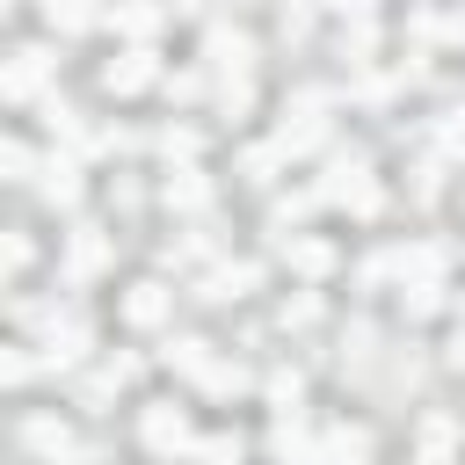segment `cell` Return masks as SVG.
I'll return each mask as SVG.
<instances>
[{
	"mask_svg": "<svg viewBox=\"0 0 465 465\" xmlns=\"http://www.w3.org/2000/svg\"><path fill=\"white\" fill-rule=\"evenodd\" d=\"M0 167H7V182H29V174H36V153H29L22 138H7V145H0Z\"/></svg>",
	"mask_w": 465,
	"mask_h": 465,
	"instance_id": "obj_11",
	"label": "cell"
},
{
	"mask_svg": "<svg viewBox=\"0 0 465 465\" xmlns=\"http://www.w3.org/2000/svg\"><path fill=\"white\" fill-rule=\"evenodd\" d=\"M102 87H109V94H138V87H153V51H116V58L102 65Z\"/></svg>",
	"mask_w": 465,
	"mask_h": 465,
	"instance_id": "obj_5",
	"label": "cell"
},
{
	"mask_svg": "<svg viewBox=\"0 0 465 465\" xmlns=\"http://www.w3.org/2000/svg\"><path fill=\"white\" fill-rule=\"evenodd\" d=\"M44 196L51 203H80V160L73 153H51L44 160Z\"/></svg>",
	"mask_w": 465,
	"mask_h": 465,
	"instance_id": "obj_8",
	"label": "cell"
},
{
	"mask_svg": "<svg viewBox=\"0 0 465 465\" xmlns=\"http://www.w3.org/2000/svg\"><path fill=\"white\" fill-rule=\"evenodd\" d=\"M196 465H240L247 458V436H232V429H218V436H196V450H189Z\"/></svg>",
	"mask_w": 465,
	"mask_h": 465,
	"instance_id": "obj_10",
	"label": "cell"
},
{
	"mask_svg": "<svg viewBox=\"0 0 465 465\" xmlns=\"http://www.w3.org/2000/svg\"><path fill=\"white\" fill-rule=\"evenodd\" d=\"M167 312H174V291H167L160 276H145V283L124 291V320H131V327H160Z\"/></svg>",
	"mask_w": 465,
	"mask_h": 465,
	"instance_id": "obj_3",
	"label": "cell"
},
{
	"mask_svg": "<svg viewBox=\"0 0 465 465\" xmlns=\"http://www.w3.org/2000/svg\"><path fill=\"white\" fill-rule=\"evenodd\" d=\"M443 363H450V371H465V334H450V349H443Z\"/></svg>",
	"mask_w": 465,
	"mask_h": 465,
	"instance_id": "obj_14",
	"label": "cell"
},
{
	"mask_svg": "<svg viewBox=\"0 0 465 465\" xmlns=\"http://www.w3.org/2000/svg\"><path fill=\"white\" fill-rule=\"evenodd\" d=\"M291 262H298V269H327V247H320V240H305V247H291Z\"/></svg>",
	"mask_w": 465,
	"mask_h": 465,
	"instance_id": "obj_13",
	"label": "cell"
},
{
	"mask_svg": "<svg viewBox=\"0 0 465 465\" xmlns=\"http://www.w3.org/2000/svg\"><path fill=\"white\" fill-rule=\"evenodd\" d=\"M218 356H211V341H196V334H182V341H167V371H182V378H203Z\"/></svg>",
	"mask_w": 465,
	"mask_h": 465,
	"instance_id": "obj_9",
	"label": "cell"
},
{
	"mask_svg": "<svg viewBox=\"0 0 465 465\" xmlns=\"http://www.w3.org/2000/svg\"><path fill=\"white\" fill-rule=\"evenodd\" d=\"M312 465H371V429H356V421H334V429L312 443Z\"/></svg>",
	"mask_w": 465,
	"mask_h": 465,
	"instance_id": "obj_2",
	"label": "cell"
},
{
	"mask_svg": "<svg viewBox=\"0 0 465 465\" xmlns=\"http://www.w3.org/2000/svg\"><path fill=\"white\" fill-rule=\"evenodd\" d=\"M22 443H29V450H44L51 465H58V458H73V429H65V421H51V414H29V421H22Z\"/></svg>",
	"mask_w": 465,
	"mask_h": 465,
	"instance_id": "obj_6",
	"label": "cell"
},
{
	"mask_svg": "<svg viewBox=\"0 0 465 465\" xmlns=\"http://www.w3.org/2000/svg\"><path fill=\"white\" fill-rule=\"evenodd\" d=\"M138 436H145V450H153V458H189V450H196L189 407H174V400H153V407H145V421H138Z\"/></svg>",
	"mask_w": 465,
	"mask_h": 465,
	"instance_id": "obj_1",
	"label": "cell"
},
{
	"mask_svg": "<svg viewBox=\"0 0 465 465\" xmlns=\"http://www.w3.org/2000/svg\"><path fill=\"white\" fill-rule=\"evenodd\" d=\"M443 305V283H407V312L421 320V312H436Z\"/></svg>",
	"mask_w": 465,
	"mask_h": 465,
	"instance_id": "obj_12",
	"label": "cell"
},
{
	"mask_svg": "<svg viewBox=\"0 0 465 465\" xmlns=\"http://www.w3.org/2000/svg\"><path fill=\"white\" fill-rule=\"evenodd\" d=\"M44 73H51V51H44V44H29V51H15V65H7V102H36V87H44Z\"/></svg>",
	"mask_w": 465,
	"mask_h": 465,
	"instance_id": "obj_4",
	"label": "cell"
},
{
	"mask_svg": "<svg viewBox=\"0 0 465 465\" xmlns=\"http://www.w3.org/2000/svg\"><path fill=\"white\" fill-rule=\"evenodd\" d=\"M36 7H44V22H51L58 36H80V29H94V22H102V7H94V0H36Z\"/></svg>",
	"mask_w": 465,
	"mask_h": 465,
	"instance_id": "obj_7",
	"label": "cell"
}]
</instances>
